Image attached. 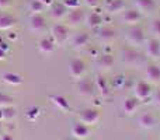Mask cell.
<instances>
[{"label": "cell", "instance_id": "33", "mask_svg": "<svg viewBox=\"0 0 160 140\" xmlns=\"http://www.w3.org/2000/svg\"><path fill=\"white\" fill-rule=\"evenodd\" d=\"M152 99L155 101V104H156V105H159V107H160V90L153 91V94H152Z\"/></svg>", "mask_w": 160, "mask_h": 140}, {"label": "cell", "instance_id": "37", "mask_svg": "<svg viewBox=\"0 0 160 140\" xmlns=\"http://www.w3.org/2000/svg\"><path fill=\"white\" fill-rule=\"evenodd\" d=\"M39 3H42V4L45 6V7H49V6L53 4V0H38Z\"/></svg>", "mask_w": 160, "mask_h": 140}, {"label": "cell", "instance_id": "16", "mask_svg": "<svg viewBox=\"0 0 160 140\" xmlns=\"http://www.w3.org/2000/svg\"><path fill=\"white\" fill-rule=\"evenodd\" d=\"M84 20H86V16L80 8H73V10L69 13V16H68V21H69V24L73 25V27L82 24Z\"/></svg>", "mask_w": 160, "mask_h": 140}, {"label": "cell", "instance_id": "6", "mask_svg": "<svg viewBox=\"0 0 160 140\" xmlns=\"http://www.w3.org/2000/svg\"><path fill=\"white\" fill-rule=\"evenodd\" d=\"M69 74L70 77L76 80L83 79V76L86 74V63L82 59H73L69 63Z\"/></svg>", "mask_w": 160, "mask_h": 140}, {"label": "cell", "instance_id": "11", "mask_svg": "<svg viewBox=\"0 0 160 140\" xmlns=\"http://www.w3.org/2000/svg\"><path fill=\"white\" fill-rule=\"evenodd\" d=\"M105 8L111 14H118L125 10V2L124 0H107L105 2Z\"/></svg>", "mask_w": 160, "mask_h": 140}, {"label": "cell", "instance_id": "29", "mask_svg": "<svg viewBox=\"0 0 160 140\" xmlns=\"http://www.w3.org/2000/svg\"><path fill=\"white\" fill-rule=\"evenodd\" d=\"M150 31H152L153 35L160 38V18H155L150 22Z\"/></svg>", "mask_w": 160, "mask_h": 140}, {"label": "cell", "instance_id": "31", "mask_svg": "<svg viewBox=\"0 0 160 140\" xmlns=\"http://www.w3.org/2000/svg\"><path fill=\"white\" fill-rule=\"evenodd\" d=\"M97 87H98V90L101 91V94H107L108 93L107 83H105V80L102 79V77H98V79H97Z\"/></svg>", "mask_w": 160, "mask_h": 140}, {"label": "cell", "instance_id": "19", "mask_svg": "<svg viewBox=\"0 0 160 140\" xmlns=\"http://www.w3.org/2000/svg\"><path fill=\"white\" fill-rule=\"evenodd\" d=\"M17 24V20L10 14H0V31H7Z\"/></svg>", "mask_w": 160, "mask_h": 140}, {"label": "cell", "instance_id": "20", "mask_svg": "<svg viewBox=\"0 0 160 140\" xmlns=\"http://www.w3.org/2000/svg\"><path fill=\"white\" fill-rule=\"evenodd\" d=\"M55 42H53L52 38H42L41 41L38 42V49L41 53H52L53 49H55Z\"/></svg>", "mask_w": 160, "mask_h": 140}, {"label": "cell", "instance_id": "36", "mask_svg": "<svg viewBox=\"0 0 160 140\" xmlns=\"http://www.w3.org/2000/svg\"><path fill=\"white\" fill-rule=\"evenodd\" d=\"M84 2H86V4H87L88 7L94 8V7H97V6H98L100 0H84Z\"/></svg>", "mask_w": 160, "mask_h": 140}, {"label": "cell", "instance_id": "39", "mask_svg": "<svg viewBox=\"0 0 160 140\" xmlns=\"http://www.w3.org/2000/svg\"><path fill=\"white\" fill-rule=\"evenodd\" d=\"M0 140H14V139H13V136H10V135H3L2 138H0Z\"/></svg>", "mask_w": 160, "mask_h": 140}, {"label": "cell", "instance_id": "26", "mask_svg": "<svg viewBox=\"0 0 160 140\" xmlns=\"http://www.w3.org/2000/svg\"><path fill=\"white\" fill-rule=\"evenodd\" d=\"M98 65L100 67H102V69H108V67H111L114 65V59L111 55H108V53H105V55H102L101 58L98 59Z\"/></svg>", "mask_w": 160, "mask_h": 140}, {"label": "cell", "instance_id": "28", "mask_svg": "<svg viewBox=\"0 0 160 140\" xmlns=\"http://www.w3.org/2000/svg\"><path fill=\"white\" fill-rule=\"evenodd\" d=\"M11 105H13V98L4 93H0V108L11 107Z\"/></svg>", "mask_w": 160, "mask_h": 140}, {"label": "cell", "instance_id": "15", "mask_svg": "<svg viewBox=\"0 0 160 140\" xmlns=\"http://www.w3.org/2000/svg\"><path fill=\"white\" fill-rule=\"evenodd\" d=\"M72 135L75 136V139H84L90 135V130H88L87 125L79 122V123H75L72 126Z\"/></svg>", "mask_w": 160, "mask_h": 140}, {"label": "cell", "instance_id": "23", "mask_svg": "<svg viewBox=\"0 0 160 140\" xmlns=\"http://www.w3.org/2000/svg\"><path fill=\"white\" fill-rule=\"evenodd\" d=\"M17 116V109L11 107H6V108H0V118L4 121H13Z\"/></svg>", "mask_w": 160, "mask_h": 140}, {"label": "cell", "instance_id": "14", "mask_svg": "<svg viewBox=\"0 0 160 140\" xmlns=\"http://www.w3.org/2000/svg\"><path fill=\"white\" fill-rule=\"evenodd\" d=\"M2 80L10 85H20V84H22V81H24V79H22L20 74L14 73V71H6V73H3Z\"/></svg>", "mask_w": 160, "mask_h": 140}, {"label": "cell", "instance_id": "3", "mask_svg": "<svg viewBox=\"0 0 160 140\" xmlns=\"http://www.w3.org/2000/svg\"><path fill=\"white\" fill-rule=\"evenodd\" d=\"M143 18V14L138 8H131V10H124L121 14V20L127 25H138Z\"/></svg>", "mask_w": 160, "mask_h": 140}, {"label": "cell", "instance_id": "2", "mask_svg": "<svg viewBox=\"0 0 160 140\" xmlns=\"http://www.w3.org/2000/svg\"><path fill=\"white\" fill-rule=\"evenodd\" d=\"M127 41L129 45L133 46H142L145 44V35H143V30L141 27L133 25L131 30H128L127 32Z\"/></svg>", "mask_w": 160, "mask_h": 140}, {"label": "cell", "instance_id": "5", "mask_svg": "<svg viewBox=\"0 0 160 140\" xmlns=\"http://www.w3.org/2000/svg\"><path fill=\"white\" fill-rule=\"evenodd\" d=\"M100 112L98 109H96V108H87V109L82 111V113H80L79 119L82 123L87 125V126H90V125H96L97 122L100 121Z\"/></svg>", "mask_w": 160, "mask_h": 140}, {"label": "cell", "instance_id": "22", "mask_svg": "<svg viewBox=\"0 0 160 140\" xmlns=\"http://www.w3.org/2000/svg\"><path fill=\"white\" fill-rule=\"evenodd\" d=\"M101 22H102V18L97 11H91L90 14L86 16V24H87L90 28H97Z\"/></svg>", "mask_w": 160, "mask_h": 140}, {"label": "cell", "instance_id": "1", "mask_svg": "<svg viewBox=\"0 0 160 140\" xmlns=\"http://www.w3.org/2000/svg\"><path fill=\"white\" fill-rule=\"evenodd\" d=\"M133 94H135V98L139 99V101H148L149 98H152L153 90L149 83L138 81L135 84V88H133Z\"/></svg>", "mask_w": 160, "mask_h": 140}, {"label": "cell", "instance_id": "27", "mask_svg": "<svg viewBox=\"0 0 160 140\" xmlns=\"http://www.w3.org/2000/svg\"><path fill=\"white\" fill-rule=\"evenodd\" d=\"M28 8H30V11L32 14H41L44 11L45 6L42 3H39L38 0H31L30 4H28Z\"/></svg>", "mask_w": 160, "mask_h": 140}, {"label": "cell", "instance_id": "35", "mask_svg": "<svg viewBox=\"0 0 160 140\" xmlns=\"http://www.w3.org/2000/svg\"><path fill=\"white\" fill-rule=\"evenodd\" d=\"M13 4V0H0V8H7Z\"/></svg>", "mask_w": 160, "mask_h": 140}, {"label": "cell", "instance_id": "25", "mask_svg": "<svg viewBox=\"0 0 160 140\" xmlns=\"http://www.w3.org/2000/svg\"><path fill=\"white\" fill-rule=\"evenodd\" d=\"M52 101L56 107H59L62 111H68L69 109V102L66 101L65 97H61V95H53L52 97Z\"/></svg>", "mask_w": 160, "mask_h": 140}, {"label": "cell", "instance_id": "13", "mask_svg": "<svg viewBox=\"0 0 160 140\" xmlns=\"http://www.w3.org/2000/svg\"><path fill=\"white\" fill-rule=\"evenodd\" d=\"M139 108V99H136L135 97L132 98H127L124 102H122V111H124L127 115H132L138 111Z\"/></svg>", "mask_w": 160, "mask_h": 140}, {"label": "cell", "instance_id": "41", "mask_svg": "<svg viewBox=\"0 0 160 140\" xmlns=\"http://www.w3.org/2000/svg\"><path fill=\"white\" fill-rule=\"evenodd\" d=\"M72 140H80V139H72Z\"/></svg>", "mask_w": 160, "mask_h": 140}, {"label": "cell", "instance_id": "4", "mask_svg": "<svg viewBox=\"0 0 160 140\" xmlns=\"http://www.w3.org/2000/svg\"><path fill=\"white\" fill-rule=\"evenodd\" d=\"M51 36H52L53 42H55L56 45H61V44H63L68 39V36H69V30H68V27L63 24H55L51 28Z\"/></svg>", "mask_w": 160, "mask_h": 140}, {"label": "cell", "instance_id": "9", "mask_svg": "<svg viewBox=\"0 0 160 140\" xmlns=\"http://www.w3.org/2000/svg\"><path fill=\"white\" fill-rule=\"evenodd\" d=\"M68 16V7L63 3H53L51 6V17L55 20H62Z\"/></svg>", "mask_w": 160, "mask_h": 140}, {"label": "cell", "instance_id": "7", "mask_svg": "<svg viewBox=\"0 0 160 140\" xmlns=\"http://www.w3.org/2000/svg\"><path fill=\"white\" fill-rule=\"evenodd\" d=\"M28 25H30V30L32 31V32H41L45 28L47 22H45V18L41 14H31Z\"/></svg>", "mask_w": 160, "mask_h": 140}, {"label": "cell", "instance_id": "18", "mask_svg": "<svg viewBox=\"0 0 160 140\" xmlns=\"http://www.w3.org/2000/svg\"><path fill=\"white\" fill-rule=\"evenodd\" d=\"M135 6L141 13H152L155 10L156 4H155V0H135Z\"/></svg>", "mask_w": 160, "mask_h": 140}, {"label": "cell", "instance_id": "17", "mask_svg": "<svg viewBox=\"0 0 160 140\" xmlns=\"http://www.w3.org/2000/svg\"><path fill=\"white\" fill-rule=\"evenodd\" d=\"M78 87H79V93L83 94V95H91V94H93V91H94L93 81H91L90 79H84V77L79 80Z\"/></svg>", "mask_w": 160, "mask_h": 140}, {"label": "cell", "instance_id": "40", "mask_svg": "<svg viewBox=\"0 0 160 140\" xmlns=\"http://www.w3.org/2000/svg\"><path fill=\"white\" fill-rule=\"evenodd\" d=\"M2 128H3V125H2V122H0V132H2Z\"/></svg>", "mask_w": 160, "mask_h": 140}, {"label": "cell", "instance_id": "12", "mask_svg": "<svg viewBox=\"0 0 160 140\" xmlns=\"http://www.w3.org/2000/svg\"><path fill=\"white\" fill-rule=\"evenodd\" d=\"M145 76H146L149 83H159L160 81V67L158 65H149L145 70Z\"/></svg>", "mask_w": 160, "mask_h": 140}, {"label": "cell", "instance_id": "30", "mask_svg": "<svg viewBox=\"0 0 160 140\" xmlns=\"http://www.w3.org/2000/svg\"><path fill=\"white\" fill-rule=\"evenodd\" d=\"M124 55H127V56H124V60H125V62L129 60V63H133V65L136 63V59H138V55H136L135 52H132L131 49H128V51H125V52H124Z\"/></svg>", "mask_w": 160, "mask_h": 140}, {"label": "cell", "instance_id": "34", "mask_svg": "<svg viewBox=\"0 0 160 140\" xmlns=\"http://www.w3.org/2000/svg\"><path fill=\"white\" fill-rule=\"evenodd\" d=\"M27 115H28V118L30 119H34L35 116H38V108H35V107L31 108V109L27 112Z\"/></svg>", "mask_w": 160, "mask_h": 140}, {"label": "cell", "instance_id": "10", "mask_svg": "<svg viewBox=\"0 0 160 140\" xmlns=\"http://www.w3.org/2000/svg\"><path fill=\"white\" fill-rule=\"evenodd\" d=\"M138 123H139V126L143 128V129H148V130L153 129L156 125V118L152 115V113L145 112L138 118Z\"/></svg>", "mask_w": 160, "mask_h": 140}, {"label": "cell", "instance_id": "21", "mask_svg": "<svg viewBox=\"0 0 160 140\" xmlns=\"http://www.w3.org/2000/svg\"><path fill=\"white\" fill-rule=\"evenodd\" d=\"M88 39H90L88 34L79 32V34H76V35H73V38H72V46L73 48H82V46H84V45H87Z\"/></svg>", "mask_w": 160, "mask_h": 140}, {"label": "cell", "instance_id": "38", "mask_svg": "<svg viewBox=\"0 0 160 140\" xmlns=\"http://www.w3.org/2000/svg\"><path fill=\"white\" fill-rule=\"evenodd\" d=\"M4 59H6V51H3L0 48V60H4Z\"/></svg>", "mask_w": 160, "mask_h": 140}, {"label": "cell", "instance_id": "32", "mask_svg": "<svg viewBox=\"0 0 160 140\" xmlns=\"http://www.w3.org/2000/svg\"><path fill=\"white\" fill-rule=\"evenodd\" d=\"M62 3H63L68 8H72V10H73V8H79V6H80L79 0H63Z\"/></svg>", "mask_w": 160, "mask_h": 140}, {"label": "cell", "instance_id": "24", "mask_svg": "<svg viewBox=\"0 0 160 140\" xmlns=\"http://www.w3.org/2000/svg\"><path fill=\"white\" fill-rule=\"evenodd\" d=\"M114 36H115V32H114V30H111V28H101L98 32V38L101 39L102 42L112 41Z\"/></svg>", "mask_w": 160, "mask_h": 140}, {"label": "cell", "instance_id": "8", "mask_svg": "<svg viewBox=\"0 0 160 140\" xmlns=\"http://www.w3.org/2000/svg\"><path fill=\"white\" fill-rule=\"evenodd\" d=\"M146 55L150 59H160V42L158 39H149L146 42Z\"/></svg>", "mask_w": 160, "mask_h": 140}]
</instances>
